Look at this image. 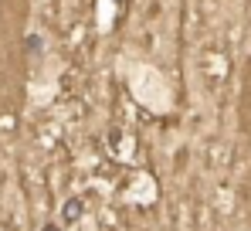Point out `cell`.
<instances>
[{"label": "cell", "instance_id": "obj_1", "mask_svg": "<svg viewBox=\"0 0 251 231\" xmlns=\"http://www.w3.org/2000/svg\"><path fill=\"white\" fill-rule=\"evenodd\" d=\"M82 214V208H78V201H68V208H64V221H75Z\"/></svg>", "mask_w": 251, "mask_h": 231}]
</instances>
